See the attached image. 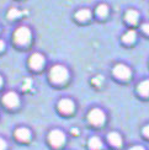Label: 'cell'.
Returning <instances> with one entry per match:
<instances>
[{"mask_svg": "<svg viewBox=\"0 0 149 150\" xmlns=\"http://www.w3.org/2000/svg\"><path fill=\"white\" fill-rule=\"evenodd\" d=\"M122 40H123V42H126V43H132L136 40V32H134V31H132V30L127 31V32L123 35Z\"/></svg>", "mask_w": 149, "mask_h": 150, "instance_id": "15", "label": "cell"}, {"mask_svg": "<svg viewBox=\"0 0 149 150\" xmlns=\"http://www.w3.org/2000/svg\"><path fill=\"white\" fill-rule=\"evenodd\" d=\"M114 75L117 76L118 79L122 80H126L131 78V69L127 67V65H123V64H117L114 68Z\"/></svg>", "mask_w": 149, "mask_h": 150, "instance_id": "5", "label": "cell"}, {"mask_svg": "<svg viewBox=\"0 0 149 150\" xmlns=\"http://www.w3.org/2000/svg\"><path fill=\"white\" fill-rule=\"evenodd\" d=\"M1 84H3V79H1V76H0V86H1Z\"/></svg>", "mask_w": 149, "mask_h": 150, "instance_id": "25", "label": "cell"}, {"mask_svg": "<svg viewBox=\"0 0 149 150\" xmlns=\"http://www.w3.org/2000/svg\"><path fill=\"white\" fill-rule=\"evenodd\" d=\"M5 149H6V142L0 138V150H5Z\"/></svg>", "mask_w": 149, "mask_h": 150, "instance_id": "18", "label": "cell"}, {"mask_svg": "<svg viewBox=\"0 0 149 150\" xmlns=\"http://www.w3.org/2000/svg\"><path fill=\"white\" fill-rule=\"evenodd\" d=\"M101 80H102V78H101V76H96V78H94V80H92V83H94L95 85H100Z\"/></svg>", "mask_w": 149, "mask_h": 150, "instance_id": "20", "label": "cell"}, {"mask_svg": "<svg viewBox=\"0 0 149 150\" xmlns=\"http://www.w3.org/2000/svg\"><path fill=\"white\" fill-rule=\"evenodd\" d=\"M88 120L91 124H94V126H101V124L105 122V113L101 110L94 108V110L90 111Z\"/></svg>", "mask_w": 149, "mask_h": 150, "instance_id": "4", "label": "cell"}, {"mask_svg": "<svg viewBox=\"0 0 149 150\" xmlns=\"http://www.w3.org/2000/svg\"><path fill=\"white\" fill-rule=\"evenodd\" d=\"M138 92L142 96H149V80H144L138 85Z\"/></svg>", "mask_w": 149, "mask_h": 150, "instance_id": "13", "label": "cell"}, {"mask_svg": "<svg viewBox=\"0 0 149 150\" xmlns=\"http://www.w3.org/2000/svg\"><path fill=\"white\" fill-rule=\"evenodd\" d=\"M45 64V58L40 53H35L30 57V67L32 69H41Z\"/></svg>", "mask_w": 149, "mask_h": 150, "instance_id": "7", "label": "cell"}, {"mask_svg": "<svg viewBox=\"0 0 149 150\" xmlns=\"http://www.w3.org/2000/svg\"><path fill=\"white\" fill-rule=\"evenodd\" d=\"M48 139H49V143H51L53 146L58 148V146H62V145L64 144V142H65V135H64L63 132H60V130L54 129V130H52V132L49 133Z\"/></svg>", "mask_w": 149, "mask_h": 150, "instance_id": "3", "label": "cell"}, {"mask_svg": "<svg viewBox=\"0 0 149 150\" xmlns=\"http://www.w3.org/2000/svg\"><path fill=\"white\" fill-rule=\"evenodd\" d=\"M96 14H97L99 16H101V17H105V16L109 14V6L105 5V4L99 5L97 8H96Z\"/></svg>", "mask_w": 149, "mask_h": 150, "instance_id": "16", "label": "cell"}, {"mask_svg": "<svg viewBox=\"0 0 149 150\" xmlns=\"http://www.w3.org/2000/svg\"><path fill=\"white\" fill-rule=\"evenodd\" d=\"M21 15V11L18 10V9H16V8H12V9H10L9 10V12H8V17L9 18H16V17H18Z\"/></svg>", "mask_w": 149, "mask_h": 150, "instance_id": "17", "label": "cell"}, {"mask_svg": "<svg viewBox=\"0 0 149 150\" xmlns=\"http://www.w3.org/2000/svg\"><path fill=\"white\" fill-rule=\"evenodd\" d=\"M3 102L5 106H8V107H16V106L20 103V100H18V96H17V93L16 92H8V93H5L4 97H3Z\"/></svg>", "mask_w": 149, "mask_h": 150, "instance_id": "6", "label": "cell"}, {"mask_svg": "<svg viewBox=\"0 0 149 150\" xmlns=\"http://www.w3.org/2000/svg\"><path fill=\"white\" fill-rule=\"evenodd\" d=\"M14 40L17 45H27L31 40V31L25 26L18 27L14 33Z\"/></svg>", "mask_w": 149, "mask_h": 150, "instance_id": "2", "label": "cell"}, {"mask_svg": "<svg viewBox=\"0 0 149 150\" xmlns=\"http://www.w3.org/2000/svg\"><path fill=\"white\" fill-rule=\"evenodd\" d=\"M129 150H145L143 146H140V145H136V146H132Z\"/></svg>", "mask_w": 149, "mask_h": 150, "instance_id": "22", "label": "cell"}, {"mask_svg": "<svg viewBox=\"0 0 149 150\" xmlns=\"http://www.w3.org/2000/svg\"><path fill=\"white\" fill-rule=\"evenodd\" d=\"M15 135H16L17 139H20L22 142H26L31 138V132L27 128H18V129H16Z\"/></svg>", "mask_w": 149, "mask_h": 150, "instance_id": "9", "label": "cell"}, {"mask_svg": "<svg viewBox=\"0 0 149 150\" xmlns=\"http://www.w3.org/2000/svg\"><path fill=\"white\" fill-rule=\"evenodd\" d=\"M90 16H91V12H90L89 9H82V10H79L75 14V17L78 18V20H80V21L88 20V18H90Z\"/></svg>", "mask_w": 149, "mask_h": 150, "instance_id": "14", "label": "cell"}, {"mask_svg": "<svg viewBox=\"0 0 149 150\" xmlns=\"http://www.w3.org/2000/svg\"><path fill=\"white\" fill-rule=\"evenodd\" d=\"M142 30H143L145 33L149 35V23H143V25H142Z\"/></svg>", "mask_w": 149, "mask_h": 150, "instance_id": "19", "label": "cell"}, {"mask_svg": "<svg viewBox=\"0 0 149 150\" xmlns=\"http://www.w3.org/2000/svg\"><path fill=\"white\" fill-rule=\"evenodd\" d=\"M109 142L112 144L114 146H121L122 145V138H121V135L118 133H116V132H111L109 134Z\"/></svg>", "mask_w": 149, "mask_h": 150, "instance_id": "10", "label": "cell"}, {"mask_svg": "<svg viewBox=\"0 0 149 150\" xmlns=\"http://www.w3.org/2000/svg\"><path fill=\"white\" fill-rule=\"evenodd\" d=\"M89 148L91 150H100L102 148V142L99 137H92L89 140Z\"/></svg>", "mask_w": 149, "mask_h": 150, "instance_id": "12", "label": "cell"}, {"mask_svg": "<svg viewBox=\"0 0 149 150\" xmlns=\"http://www.w3.org/2000/svg\"><path fill=\"white\" fill-rule=\"evenodd\" d=\"M125 18L129 23H136L139 18V14H138V11H136V10H128L125 15Z\"/></svg>", "mask_w": 149, "mask_h": 150, "instance_id": "11", "label": "cell"}, {"mask_svg": "<svg viewBox=\"0 0 149 150\" xmlns=\"http://www.w3.org/2000/svg\"><path fill=\"white\" fill-rule=\"evenodd\" d=\"M4 47H5V43H4L1 40H0V51H3Z\"/></svg>", "mask_w": 149, "mask_h": 150, "instance_id": "23", "label": "cell"}, {"mask_svg": "<svg viewBox=\"0 0 149 150\" xmlns=\"http://www.w3.org/2000/svg\"><path fill=\"white\" fill-rule=\"evenodd\" d=\"M143 133H144V135L149 137V124H148V126H145V127L143 128Z\"/></svg>", "mask_w": 149, "mask_h": 150, "instance_id": "21", "label": "cell"}, {"mask_svg": "<svg viewBox=\"0 0 149 150\" xmlns=\"http://www.w3.org/2000/svg\"><path fill=\"white\" fill-rule=\"evenodd\" d=\"M72 132H73L74 134H79V130H78V129H73V130H72Z\"/></svg>", "mask_w": 149, "mask_h": 150, "instance_id": "24", "label": "cell"}, {"mask_svg": "<svg viewBox=\"0 0 149 150\" xmlns=\"http://www.w3.org/2000/svg\"><path fill=\"white\" fill-rule=\"evenodd\" d=\"M58 108H59L60 112H63V113H72V112L74 111V103L69 98H63V100L59 101Z\"/></svg>", "mask_w": 149, "mask_h": 150, "instance_id": "8", "label": "cell"}, {"mask_svg": "<svg viewBox=\"0 0 149 150\" xmlns=\"http://www.w3.org/2000/svg\"><path fill=\"white\" fill-rule=\"evenodd\" d=\"M68 76H69V73L63 65H54L51 69V71H49V78H51L53 83L57 84L64 83L68 79Z\"/></svg>", "mask_w": 149, "mask_h": 150, "instance_id": "1", "label": "cell"}]
</instances>
